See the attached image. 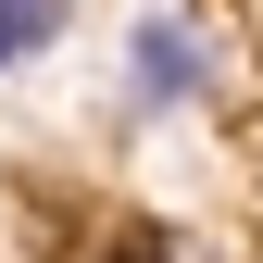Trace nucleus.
Masks as SVG:
<instances>
[{
  "instance_id": "nucleus-1",
  "label": "nucleus",
  "mask_w": 263,
  "mask_h": 263,
  "mask_svg": "<svg viewBox=\"0 0 263 263\" xmlns=\"http://www.w3.org/2000/svg\"><path fill=\"white\" fill-rule=\"evenodd\" d=\"M188 88H201V38H188V25H138V38H125V101L176 113Z\"/></svg>"
},
{
  "instance_id": "nucleus-2",
  "label": "nucleus",
  "mask_w": 263,
  "mask_h": 263,
  "mask_svg": "<svg viewBox=\"0 0 263 263\" xmlns=\"http://www.w3.org/2000/svg\"><path fill=\"white\" fill-rule=\"evenodd\" d=\"M63 13H76V0H0V63L50 50V38H63Z\"/></svg>"
},
{
  "instance_id": "nucleus-3",
  "label": "nucleus",
  "mask_w": 263,
  "mask_h": 263,
  "mask_svg": "<svg viewBox=\"0 0 263 263\" xmlns=\"http://www.w3.org/2000/svg\"><path fill=\"white\" fill-rule=\"evenodd\" d=\"M113 263H163V251H113Z\"/></svg>"
}]
</instances>
